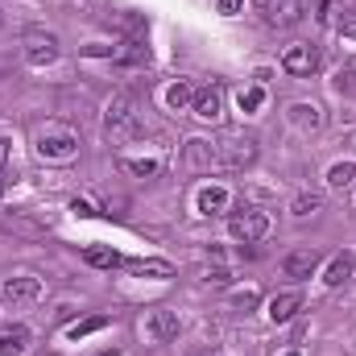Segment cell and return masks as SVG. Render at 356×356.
Instances as JSON below:
<instances>
[{"label":"cell","instance_id":"6da1fadb","mask_svg":"<svg viewBox=\"0 0 356 356\" xmlns=\"http://www.w3.org/2000/svg\"><path fill=\"white\" fill-rule=\"evenodd\" d=\"M104 129H108L112 145H124V141H133V137L141 133V120H137V108H133V99H129V95H116V99L108 104Z\"/></svg>","mask_w":356,"mask_h":356},{"label":"cell","instance_id":"7a4b0ae2","mask_svg":"<svg viewBox=\"0 0 356 356\" xmlns=\"http://www.w3.org/2000/svg\"><path fill=\"white\" fill-rule=\"evenodd\" d=\"M253 158H257V141L253 137L211 141V166H220V170H245V166H253Z\"/></svg>","mask_w":356,"mask_h":356},{"label":"cell","instance_id":"3957f363","mask_svg":"<svg viewBox=\"0 0 356 356\" xmlns=\"http://www.w3.org/2000/svg\"><path fill=\"white\" fill-rule=\"evenodd\" d=\"M38 154L46 162H71L79 154V137L63 124H46V129H38Z\"/></svg>","mask_w":356,"mask_h":356},{"label":"cell","instance_id":"277c9868","mask_svg":"<svg viewBox=\"0 0 356 356\" xmlns=\"http://www.w3.org/2000/svg\"><path fill=\"white\" fill-rule=\"evenodd\" d=\"M228 232H232L236 241L253 245V241H261V236L269 232V216H266V211H257V207H241V211H228Z\"/></svg>","mask_w":356,"mask_h":356},{"label":"cell","instance_id":"5b68a950","mask_svg":"<svg viewBox=\"0 0 356 356\" xmlns=\"http://www.w3.org/2000/svg\"><path fill=\"white\" fill-rule=\"evenodd\" d=\"M0 298L8 302V307H29V302H38L42 298V282L38 277H4V286H0Z\"/></svg>","mask_w":356,"mask_h":356},{"label":"cell","instance_id":"8992f818","mask_svg":"<svg viewBox=\"0 0 356 356\" xmlns=\"http://www.w3.org/2000/svg\"><path fill=\"white\" fill-rule=\"evenodd\" d=\"M191 108H195V116H199V120H220V116H224V88H220V83L195 88Z\"/></svg>","mask_w":356,"mask_h":356},{"label":"cell","instance_id":"52a82bcc","mask_svg":"<svg viewBox=\"0 0 356 356\" xmlns=\"http://www.w3.org/2000/svg\"><path fill=\"white\" fill-rule=\"evenodd\" d=\"M282 67H286L290 75H311V71L319 67V50L307 46V42H298V46H290V50L282 54Z\"/></svg>","mask_w":356,"mask_h":356},{"label":"cell","instance_id":"ba28073f","mask_svg":"<svg viewBox=\"0 0 356 356\" xmlns=\"http://www.w3.org/2000/svg\"><path fill=\"white\" fill-rule=\"evenodd\" d=\"M25 58H29L33 67H46V63L58 58V42H54L50 33H29V38H25Z\"/></svg>","mask_w":356,"mask_h":356},{"label":"cell","instance_id":"9c48e42d","mask_svg":"<svg viewBox=\"0 0 356 356\" xmlns=\"http://www.w3.org/2000/svg\"><path fill=\"white\" fill-rule=\"evenodd\" d=\"M298 311H302V294L298 290H282V294L269 298V319L273 323H290Z\"/></svg>","mask_w":356,"mask_h":356},{"label":"cell","instance_id":"30bf717a","mask_svg":"<svg viewBox=\"0 0 356 356\" xmlns=\"http://www.w3.org/2000/svg\"><path fill=\"white\" fill-rule=\"evenodd\" d=\"M319 269V253L315 249H294V253H286V261H282V273L286 277H311Z\"/></svg>","mask_w":356,"mask_h":356},{"label":"cell","instance_id":"8fae6325","mask_svg":"<svg viewBox=\"0 0 356 356\" xmlns=\"http://www.w3.org/2000/svg\"><path fill=\"white\" fill-rule=\"evenodd\" d=\"M269 25H298L302 21V0H269Z\"/></svg>","mask_w":356,"mask_h":356},{"label":"cell","instance_id":"7c38bea8","mask_svg":"<svg viewBox=\"0 0 356 356\" xmlns=\"http://www.w3.org/2000/svg\"><path fill=\"white\" fill-rule=\"evenodd\" d=\"M178 327H182V323H178V311H154V315H149V336L162 340V344H166V340H178Z\"/></svg>","mask_w":356,"mask_h":356},{"label":"cell","instance_id":"4fadbf2b","mask_svg":"<svg viewBox=\"0 0 356 356\" xmlns=\"http://www.w3.org/2000/svg\"><path fill=\"white\" fill-rule=\"evenodd\" d=\"M195 203H199V211H203V216H220V211H228V203H232V195H228L224 186H203Z\"/></svg>","mask_w":356,"mask_h":356},{"label":"cell","instance_id":"5bb4252c","mask_svg":"<svg viewBox=\"0 0 356 356\" xmlns=\"http://www.w3.org/2000/svg\"><path fill=\"white\" fill-rule=\"evenodd\" d=\"M124 269H133L141 277H175V266L158 261V257H124Z\"/></svg>","mask_w":356,"mask_h":356},{"label":"cell","instance_id":"9a60e30c","mask_svg":"<svg viewBox=\"0 0 356 356\" xmlns=\"http://www.w3.org/2000/svg\"><path fill=\"white\" fill-rule=\"evenodd\" d=\"M25 353H29V332L25 327L0 332V356H25Z\"/></svg>","mask_w":356,"mask_h":356},{"label":"cell","instance_id":"2e32d148","mask_svg":"<svg viewBox=\"0 0 356 356\" xmlns=\"http://www.w3.org/2000/svg\"><path fill=\"white\" fill-rule=\"evenodd\" d=\"M348 273H353V253H336V257L327 261V269H323V282H327V286H344Z\"/></svg>","mask_w":356,"mask_h":356},{"label":"cell","instance_id":"e0dca14e","mask_svg":"<svg viewBox=\"0 0 356 356\" xmlns=\"http://www.w3.org/2000/svg\"><path fill=\"white\" fill-rule=\"evenodd\" d=\"M356 182V162H336L332 170H327V186L332 191H348Z\"/></svg>","mask_w":356,"mask_h":356},{"label":"cell","instance_id":"ac0fdd59","mask_svg":"<svg viewBox=\"0 0 356 356\" xmlns=\"http://www.w3.org/2000/svg\"><path fill=\"white\" fill-rule=\"evenodd\" d=\"M88 266H95V269H116V266H124V257H120L116 249L91 245V249H88Z\"/></svg>","mask_w":356,"mask_h":356},{"label":"cell","instance_id":"d6986e66","mask_svg":"<svg viewBox=\"0 0 356 356\" xmlns=\"http://www.w3.org/2000/svg\"><path fill=\"white\" fill-rule=\"evenodd\" d=\"M191 99H195V88H191L186 79H178V83H170V88H166V108H170V112L186 108Z\"/></svg>","mask_w":356,"mask_h":356},{"label":"cell","instance_id":"ffe728a7","mask_svg":"<svg viewBox=\"0 0 356 356\" xmlns=\"http://www.w3.org/2000/svg\"><path fill=\"white\" fill-rule=\"evenodd\" d=\"M0 228L21 232V236H42V232H46V224H33V220H25V216H4V220H0Z\"/></svg>","mask_w":356,"mask_h":356},{"label":"cell","instance_id":"44dd1931","mask_svg":"<svg viewBox=\"0 0 356 356\" xmlns=\"http://www.w3.org/2000/svg\"><path fill=\"white\" fill-rule=\"evenodd\" d=\"M108 327V315H91V319H79L75 327H71V340H88L95 332H104Z\"/></svg>","mask_w":356,"mask_h":356},{"label":"cell","instance_id":"7402d4cb","mask_svg":"<svg viewBox=\"0 0 356 356\" xmlns=\"http://www.w3.org/2000/svg\"><path fill=\"white\" fill-rule=\"evenodd\" d=\"M319 207H323V195H307V191L290 203V211H294V216H315Z\"/></svg>","mask_w":356,"mask_h":356},{"label":"cell","instance_id":"603a6c76","mask_svg":"<svg viewBox=\"0 0 356 356\" xmlns=\"http://www.w3.org/2000/svg\"><path fill=\"white\" fill-rule=\"evenodd\" d=\"M124 166H129L133 175H141V178H154L158 170H162V162H158V158H145V162H141V158H124Z\"/></svg>","mask_w":356,"mask_h":356},{"label":"cell","instance_id":"cb8c5ba5","mask_svg":"<svg viewBox=\"0 0 356 356\" xmlns=\"http://www.w3.org/2000/svg\"><path fill=\"white\" fill-rule=\"evenodd\" d=\"M261 104H266V88H261V83H257V88H245V91H241V112H257Z\"/></svg>","mask_w":356,"mask_h":356},{"label":"cell","instance_id":"d4e9b609","mask_svg":"<svg viewBox=\"0 0 356 356\" xmlns=\"http://www.w3.org/2000/svg\"><path fill=\"white\" fill-rule=\"evenodd\" d=\"M294 116H298V124H307V129H319V120H323L315 104H298V108H294Z\"/></svg>","mask_w":356,"mask_h":356},{"label":"cell","instance_id":"484cf974","mask_svg":"<svg viewBox=\"0 0 356 356\" xmlns=\"http://www.w3.org/2000/svg\"><path fill=\"white\" fill-rule=\"evenodd\" d=\"M257 302H261L257 290H236V294H232V307H245V311H249V307H257Z\"/></svg>","mask_w":356,"mask_h":356},{"label":"cell","instance_id":"4316f807","mask_svg":"<svg viewBox=\"0 0 356 356\" xmlns=\"http://www.w3.org/2000/svg\"><path fill=\"white\" fill-rule=\"evenodd\" d=\"M203 282H207V286H228V282H232V273H228V269H207V273H203Z\"/></svg>","mask_w":356,"mask_h":356},{"label":"cell","instance_id":"83f0119b","mask_svg":"<svg viewBox=\"0 0 356 356\" xmlns=\"http://www.w3.org/2000/svg\"><path fill=\"white\" fill-rule=\"evenodd\" d=\"M8 166H13V141H8V137H0V178H4Z\"/></svg>","mask_w":356,"mask_h":356},{"label":"cell","instance_id":"f1b7e54d","mask_svg":"<svg viewBox=\"0 0 356 356\" xmlns=\"http://www.w3.org/2000/svg\"><path fill=\"white\" fill-rule=\"evenodd\" d=\"M340 33H344V38H348V42H356V17H348V21H344V25H340Z\"/></svg>","mask_w":356,"mask_h":356},{"label":"cell","instance_id":"f546056e","mask_svg":"<svg viewBox=\"0 0 356 356\" xmlns=\"http://www.w3.org/2000/svg\"><path fill=\"white\" fill-rule=\"evenodd\" d=\"M245 0H220V13H241Z\"/></svg>","mask_w":356,"mask_h":356},{"label":"cell","instance_id":"4dcf8cb0","mask_svg":"<svg viewBox=\"0 0 356 356\" xmlns=\"http://www.w3.org/2000/svg\"><path fill=\"white\" fill-rule=\"evenodd\" d=\"M95 356H120V353H116V348H112V353H95Z\"/></svg>","mask_w":356,"mask_h":356},{"label":"cell","instance_id":"1f68e13d","mask_svg":"<svg viewBox=\"0 0 356 356\" xmlns=\"http://www.w3.org/2000/svg\"><path fill=\"white\" fill-rule=\"evenodd\" d=\"M0 195H4V178H0Z\"/></svg>","mask_w":356,"mask_h":356},{"label":"cell","instance_id":"d6a6232c","mask_svg":"<svg viewBox=\"0 0 356 356\" xmlns=\"http://www.w3.org/2000/svg\"><path fill=\"white\" fill-rule=\"evenodd\" d=\"M199 356H216V353H199Z\"/></svg>","mask_w":356,"mask_h":356},{"label":"cell","instance_id":"836d02e7","mask_svg":"<svg viewBox=\"0 0 356 356\" xmlns=\"http://www.w3.org/2000/svg\"><path fill=\"white\" fill-rule=\"evenodd\" d=\"M257 4H269V0H257Z\"/></svg>","mask_w":356,"mask_h":356},{"label":"cell","instance_id":"e575fe53","mask_svg":"<svg viewBox=\"0 0 356 356\" xmlns=\"http://www.w3.org/2000/svg\"><path fill=\"white\" fill-rule=\"evenodd\" d=\"M286 356H298V353H286Z\"/></svg>","mask_w":356,"mask_h":356}]
</instances>
